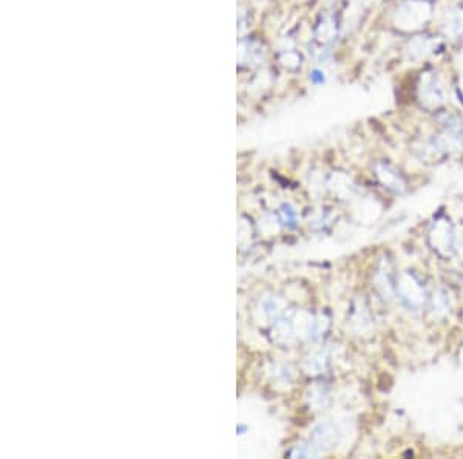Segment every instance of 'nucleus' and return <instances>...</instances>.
Wrapping results in <instances>:
<instances>
[{
  "label": "nucleus",
  "instance_id": "f257e3e1",
  "mask_svg": "<svg viewBox=\"0 0 463 459\" xmlns=\"http://www.w3.org/2000/svg\"><path fill=\"white\" fill-rule=\"evenodd\" d=\"M429 16L431 5L428 0H409L397 10L395 25L402 30H414L426 23Z\"/></svg>",
  "mask_w": 463,
  "mask_h": 459
},
{
  "label": "nucleus",
  "instance_id": "f03ea898",
  "mask_svg": "<svg viewBox=\"0 0 463 459\" xmlns=\"http://www.w3.org/2000/svg\"><path fill=\"white\" fill-rule=\"evenodd\" d=\"M422 98H425V101H434L442 102L443 101V88H442V82L438 79V76H435L434 73H428L422 78Z\"/></svg>",
  "mask_w": 463,
  "mask_h": 459
},
{
  "label": "nucleus",
  "instance_id": "7ed1b4c3",
  "mask_svg": "<svg viewBox=\"0 0 463 459\" xmlns=\"http://www.w3.org/2000/svg\"><path fill=\"white\" fill-rule=\"evenodd\" d=\"M431 43H432V40L428 36H416L412 40H409V43L406 46L409 59L417 61V59L426 56L431 50Z\"/></svg>",
  "mask_w": 463,
  "mask_h": 459
},
{
  "label": "nucleus",
  "instance_id": "20e7f679",
  "mask_svg": "<svg viewBox=\"0 0 463 459\" xmlns=\"http://www.w3.org/2000/svg\"><path fill=\"white\" fill-rule=\"evenodd\" d=\"M443 28L445 33L452 37H458L460 34H463V8H454L446 14Z\"/></svg>",
  "mask_w": 463,
  "mask_h": 459
},
{
  "label": "nucleus",
  "instance_id": "39448f33",
  "mask_svg": "<svg viewBox=\"0 0 463 459\" xmlns=\"http://www.w3.org/2000/svg\"><path fill=\"white\" fill-rule=\"evenodd\" d=\"M428 2H431V0H428Z\"/></svg>",
  "mask_w": 463,
  "mask_h": 459
}]
</instances>
